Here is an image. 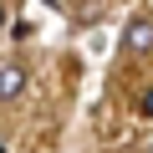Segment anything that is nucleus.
<instances>
[{"instance_id":"obj_1","label":"nucleus","mask_w":153,"mask_h":153,"mask_svg":"<svg viewBox=\"0 0 153 153\" xmlns=\"http://www.w3.org/2000/svg\"><path fill=\"white\" fill-rule=\"evenodd\" d=\"M26 82H31L26 66H21V61H5V66H0V102H16V97L26 92Z\"/></svg>"},{"instance_id":"obj_2","label":"nucleus","mask_w":153,"mask_h":153,"mask_svg":"<svg viewBox=\"0 0 153 153\" xmlns=\"http://www.w3.org/2000/svg\"><path fill=\"white\" fill-rule=\"evenodd\" d=\"M123 46H128L133 56H143V51H153V21H133V26L123 31Z\"/></svg>"},{"instance_id":"obj_3","label":"nucleus","mask_w":153,"mask_h":153,"mask_svg":"<svg viewBox=\"0 0 153 153\" xmlns=\"http://www.w3.org/2000/svg\"><path fill=\"white\" fill-rule=\"evenodd\" d=\"M138 112H143V117H153V87H148V92L138 97Z\"/></svg>"},{"instance_id":"obj_4","label":"nucleus","mask_w":153,"mask_h":153,"mask_svg":"<svg viewBox=\"0 0 153 153\" xmlns=\"http://www.w3.org/2000/svg\"><path fill=\"white\" fill-rule=\"evenodd\" d=\"M5 21H10V16H5V5H0V26H5Z\"/></svg>"},{"instance_id":"obj_5","label":"nucleus","mask_w":153,"mask_h":153,"mask_svg":"<svg viewBox=\"0 0 153 153\" xmlns=\"http://www.w3.org/2000/svg\"><path fill=\"white\" fill-rule=\"evenodd\" d=\"M0 153H5V143H0Z\"/></svg>"}]
</instances>
